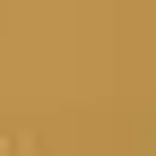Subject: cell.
<instances>
[{
  "label": "cell",
  "instance_id": "obj_1",
  "mask_svg": "<svg viewBox=\"0 0 156 156\" xmlns=\"http://www.w3.org/2000/svg\"><path fill=\"white\" fill-rule=\"evenodd\" d=\"M0 156H26V147H17V139H0Z\"/></svg>",
  "mask_w": 156,
  "mask_h": 156
}]
</instances>
